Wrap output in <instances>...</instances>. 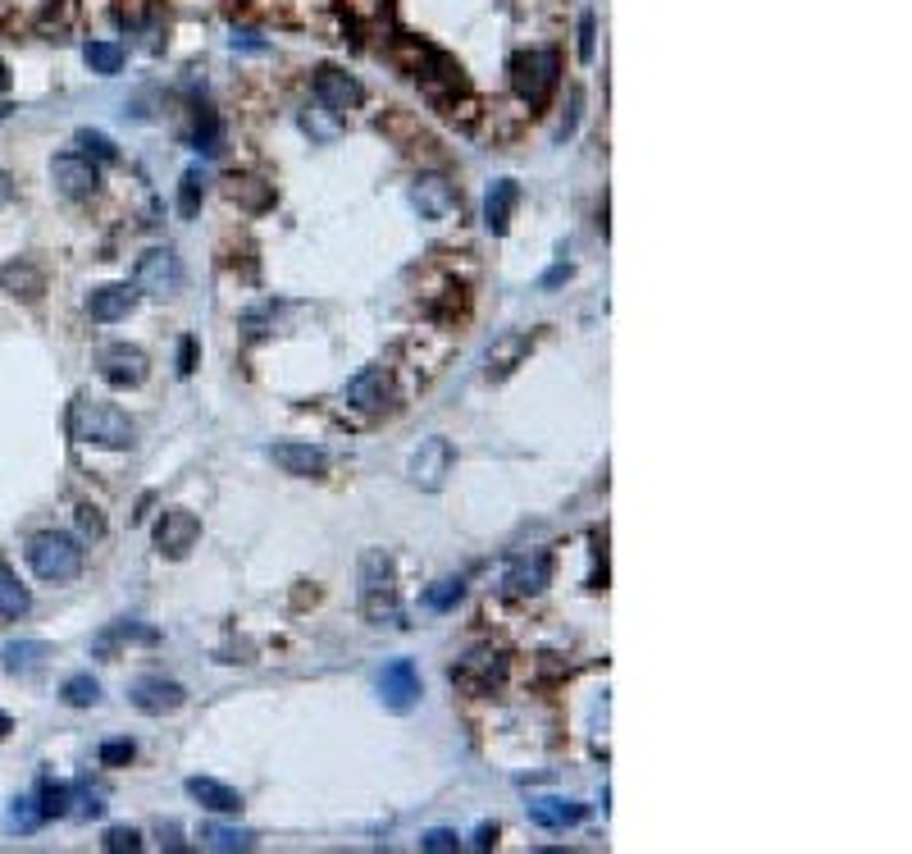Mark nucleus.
<instances>
[{
  "mask_svg": "<svg viewBox=\"0 0 912 854\" xmlns=\"http://www.w3.org/2000/svg\"><path fill=\"white\" fill-rule=\"evenodd\" d=\"M448 471H452V444L448 439H425L415 448V457H411V480L420 489H442V480H448Z\"/></svg>",
  "mask_w": 912,
  "mask_h": 854,
  "instance_id": "14",
  "label": "nucleus"
},
{
  "mask_svg": "<svg viewBox=\"0 0 912 854\" xmlns=\"http://www.w3.org/2000/svg\"><path fill=\"white\" fill-rule=\"evenodd\" d=\"M548 585H552V553H548V549L525 553V558L506 572V595H511V599H534V595H543Z\"/></svg>",
  "mask_w": 912,
  "mask_h": 854,
  "instance_id": "13",
  "label": "nucleus"
},
{
  "mask_svg": "<svg viewBox=\"0 0 912 854\" xmlns=\"http://www.w3.org/2000/svg\"><path fill=\"white\" fill-rule=\"evenodd\" d=\"M28 608H33V595H28V585L14 576V566L10 562H0V617H28Z\"/></svg>",
  "mask_w": 912,
  "mask_h": 854,
  "instance_id": "22",
  "label": "nucleus"
},
{
  "mask_svg": "<svg viewBox=\"0 0 912 854\" xmlns=\"http://www.w3.org/2000/svg\"><path fill=\"white\" fill-rule=\"evenodd\" d=\"M101 845H105L110 854H138V850H142V831H132V827H110Z\"/></svg>",
  "mask_w": 912,
  "mask_h": 854,
  "instance_id": "34",
  "label": "nucleus"
},
{
  "mask_svg": "<svg viewBox=\"0 0 912 854\" xmlns=\"http://www.w3.org/2000/svg\"><path fill=\"white\" fill-rule=\"evenodd\" d=\"M202 196H206V174H202V169H188L183 183H178V211H183L188 220H192V215L202 211Z\"/></svg>",
  "mask_w": 912,
  "mask_h": 854,
  "instance_id": "29",
  "label": "nucleus"
},
{
  "mask_svg": "<svg viewBox=\"0 0 912 854\" xmlns=\"http://www.w3.org/2000/svg\"><path fill=\"white\" fill-rule=\"evenodd\" d=\"M270 457H274V467H283L287 475H301V480H316L329 471V453L320 444H274Z\"/></svg>",
  "mask_w": 912,
  "mask_h": 854,
  "instance_id": "16",
  "label": "nucleus"
},
{
  "mask_svg": "<svg viewBox=\"0 0 912 854\" xmlns=\"http://www.w3.org/2000/svg\"><path fill=\"white\" fill-rule=\"evenodd\" d=\"M10 731H14V722H10L5 713H0V736H10Z\"/></svg>",
  "mask_w": 912,
  "mask_h": 854,
  "instance_id": "47",
  "label": "nucleus"
},
{
  "mask_svg": "<svg viewBox=\"0 0 912 854\" xmlns=\"http://www.w3.org/2000/svg\"><path fill=\"white\" fill-rule=\"evenodd\" d=\"M0 92H10V64L0 60Z\"/></svg>",
  "mask_w": 912,
  "mask_h": 854,
  "instance_id": "46",
  "label": "nucleus"
},
{
  "mask_svg": "<svg viewBox=\"0 0 912 854\" xmlns=\"http://www.w3.org/2000/svg\"><path fill=\"white\" fill-rule=\"evenodd\" d=\"M132 289L138 293H151V297H169L183 289V266H178V256L169 247H151L138 256V270H132Z\"/></svg>",
  "mask_w": 912,
  "mask_h": 854,
  "instance_id": "6",
  "label": "nucleus"
},
{
  "mask_svg": "<svg viewBox=\"0 0 912 854\" xmlns=\"http://www.w3.org/2000/svg\"><path fill=\"white\" fill-rule=\"evenodd\" d=\"M361 612L374 626H407L402 599H397V572L384 549L361 553Z\"/></svg>",
  "mask_w": 912,
  "mask_h": 854,
  "instance_id": "1",
  "label": "nucleus"
},
{
  "mask_svg": "<svg viewBox=\"0 0 912 854\" xmlns=\"http://www.w3.org/2000/svg\"><path fill=\"white\" fill-rule=\"evenodd\" d=\"M28 566L41 581L64 585L82 572V544L64 531H41V535L28 539Z\"/></svg>",
  "mask_w": 912,
  "mask_h": 854,
  "instance_id": "4",
  "label": "nucleus"
},
{
  "mask_svg": "<svg viewBox=\"0 0 912 854\" xmlns=\"http://www.w3.org/2000/svg\"><path fill=\"white\" fill-rule=\"evenodd\" d=\"M465 599V581L461 576H448V581H434L425 595H420V603H425L429 612H452L457 603Z\"/></svg>",
  "mask_w": 912,
  "mask_h": 854,
  "instance_id": "24",
  "label": "nucleus"
},
{
  "mask_svg": "<svg viewBox=\"0 0 912 854\" xmlns=\"http://www.w3.org/2000/svg\"><path fill=\"white\" fill-rule=\"evenodd\" d=\"M589 808L575 804V800H529V823L543 827V831H562V827H575L585 823Z\"/></svg>",
  "mask_w": 912,
  "mask_h": 854,
  "instance_id": "20",
  "label": "nucleus"
},
{
  "mask_svg": "<svg viewBox=\"0 0 912 854\" xmlns=\"http://www.w3.org/2000/svg\"><path fill=\"white\" fill-rule=\"evenodd\" d=\"M562 82V55L548 51V47H534V51H521L511 60V87H516V97L529 105V111H543L548 97L557 92Z\"/></svg>",
  "mask_w": 912,
  "mask_h": 854,
  "instance_id": "3",
  "label": "nucleus"
},
{
  "mask_svg": "<svg viewBox=\"0 0 912 854\" xmlns=\"http://www.w3.org/2000/svg\"><path fill=\"white\" fill-rule=\"evenodd\" d=\"M51 179L69 202H87V196L101 192V169L92 165V156H78V151H64L51 161Z\"/></svg>",
  "mask_w": 912,
  "mask_h": 854,
  "instance_id": "8",
  "label": "nucleus"
},
{
  "mask_svg": "<svg viewBox=\"0 0 912 854\" xmlns=\"http://www.w3.org/2000/svg\"><path fill=\"white\" fill-rule=\"evenodd\" d=\"M160 841H165L169 850H183V831H178V827L169 823V827H160Z\"/></svg>",
  "mask_w": 912,
  "mask_h": 854,
  "instance_id": "43",
  "label": "nucleus"
},
{
  "mask_svg": "<svg viewBox=\"0 0 912 854\" xmlns=\"http://www.w3.org/2000/svg\"><path fill=\"white\" fill-rule=\"evenodd\" d=\"M593 28H598V18L585 14L580 18V60H593Z\"/></svg>",
  "mask_w": 912,
  "mask_h": 854,
  "instance_id": "40",
  "label": "nucleus"
},
{
  "mask_svg": "<svg viewBox=\"0 0 912 854\" xmlns=\"http://www.w3.org/2000/svg\"><path fill=\"white\" fill-rule=\"evenodd\" d=\"M580 119H585V87H570V105H566V115H562V124H557V138H562V142L575 138Z\"/></svg>",
  "mask_w": 912,
  "mask_h": 854,
  "instance_id": "35",
  "label": "nucleus"
},
{
  "mask_svg": "<svg viewBox=\"0 0 912 854\" xmlns=\"http://www.w3.org/2000/svg\"><path fill=\"white\" fill-rule=\"evenodd\" d=\"M97 366H101V380L115 384V388H142L146 375H151L146 353L132 347V343H105L97 353Z\"/></svg>",
  "mask_w": 912,
  "mask_h": 854,
  "instance_id": "7",
  "label": "nucleus"
},
{
  "mask_svg": "<svg viewBox=\"0 0 912 854\" xmlns=\"http://www.w3.org/2000/svg\"><path fill=\"white\" fill-rule=\"evenodd\" d=\"M452 681H457V690H465V694H493V686L506 681V653H502V649H488V645L471 649V653H465V659L452 667Z\"/></svg>",
  "mask_w": 912,
  "mask_h": 854,
  "instance_id": "5",
  "label": "nucleus"
},
{
  "mask_svg": "<svg viewBox=\"0 0 912 854\" xmlns=\"http://www.w3.org/2000/svg\"><path fill=\"white\" fill-rule=\"evenodd\" d=\"M132 306H138V289H132V283H105V289L87 297V316L110 324V320H124Z\"/></svg>",
  "mask_w": 912,
  "mask_h": 854,
  "instance_id": "17",
  "label": "nucleus"
},
{
  "mask_svg": "<svg viewBox=\"0 0 912 854\" xmlns=\"http://www.w3.org/2000/svg\"><path fill=\"white\" fill-rule=\"evenodd\" d=\"M132 754H138V750H132V740H105L101 744V763H105V768H124V763H132Z\"/></svg>",
  "mask_w": 912,
  "mask_h": 854,
  "instance_id": "38",
  "label": "nucleus"
},
{
  "mask_svg": "<svg viewBox=\"0 0 912 854\" xmlns=\"http://www.w3.org/2000/svg\"><path fill=\"white\" fill-rule=\"evenodd\" d=\"M10 196H14V179H10V174H5V169H0V206H5V202H10Z\"/></svg>",
  "mask_w": 912,
  "mask_h": 854,
  "instance_id": "44",
  "label": "nucleus"
},
{
  "mask_svg": "<svg viewBox=\"0 0 912 854\" xmlns=\"http://www.w3.org/2000/svg\"><path fill=\"white\" fill-rule=\"evenodd\" d=\"M411 202L425 220H448V215L457 211V188L442 179V174H425V179H415Z\"/></svg>",
  "mask_w": 912,
  "mask_h": 854,
  "instance_id": "15",
  "label": "nucleus"
},
{
  "mask_svg": "<svg viewBox=\"0 0 912 854\" xmlns=\"http://www.w3.org/2000/svg\"><path fill=\"white\" fill-rule=\"evenodd\" d=\"M471 845H475V850H493V845H498V827H493V823H479Z\"/></svg>",
  "mask_w": 912,
  "mask_h": 854,
  "instance_id": "42",
  "label": "nucleus"
},
{
  "mask_svg": "<svg viewBox=\"0 0 912 854\" xmlns=\"http://www.w3.org/2000/svg\"><path fill=\"white\" fill-rule=\"evenodd\" d=\"M570 275V266H557V270H548V279H543V289H557V283Z\"/></svg>",
  "mask_w": 912,
  "mask_h": 854,
  "instance_id": "45",
  "label": "nucleus"
},
{
  "mask_svg": "<svg viewBox=\"0 0 912 854\" xmlns=\"http://www.w3.org/2000/svg\"><path fill=\"white\" fill-rule=\"evenodd\" d=\"M192 142H196V151H206V156H215V151H219V115L210 111V105H202V111H196V133H192Z\"/></svg>",
  "mask_w": 912,
  "mask_h": 854,
  "instance_id": "31",
  "label": "nucleus"
},
{
  "mask_svg": "<svg viewBox=\"0 0 912 854\" xmlns=\"http://www.w3.org/2000/svg\"><path fill=\"white\" fill-rule=\"evenodd\" d=\"M457 845H461V837H457V831H448V827H434V831L420 837V850H429V854H452Z\"/></svg>",
  "mask_w": 912,
  "mask_h": 854,
  "instance_id": "36",
  "label": "nucleus"
},
{
  "mask_svg": "<svg viewBox=\"0 0 912 854\" xmlns=\"http://www.w3.org/2000/svg\"><path fill=\"white\" fill-rule=\"evenodd\" d=\"M525 347H529V339H525V334H506L498 347H488V375H498V380H502L506 370L525 357Z\"/></svg>",
  "mask_w": 912,
  "mask_h": 854,
  "instance_id": "25",
  "label": "nucleus"
},
{
  "mask_svg": "<svg viewBox=\"0 0 912 854\" xmlns=\"http://www.w3.org/2000/svg\"><path fill=\"white\" fill-rule=\"evenodd\" d=\"M196 370V339H183V347H178V375H192Z\"/></svg>",
  "mask_w": 912,
  "mask_h": 854,
  "instance_id": "41",
  "label": "nucleus"
},
{
  "mask_svg": "<svg viewBox=\"0 0 912 854\" xmlns=\"http://www.w3.org/2000/svg\"><path fill=\"white\" fill-rule=\"evenodd\" d=\"M74 804V786H55V781H41V818H64Z\"/></svg>",
  "mask_w": 912,
  "mask_h": 854,
  "instance_id": "30",
  "label": "nucleus"
},
{
  "mask_svg": "<svg viewBox=\"0 0 912 854\" xmlns=\"http://www.w3.org/2000/svg\"><path fill=\"white\" fill-rule=\"evenodd\" d=\"M384 398H388V370L384 366H370L347 384V403L361 407V411H380Z\"/></svg>",
  "mask_w": 912,
  "mask_h": 854,
  "instance_id": "21",
  "label": "nucleus"
},
{
  "mask_svg": "<svg viewBox=\"0 0 912 854\" xmlns=\"http://www.w3.org/2000/svg\"><path fill=\"white\" fill-rule=\"evenodd\" d=\"M78 525H82V535H92V539L105 535V521H101V512L92 508V502H82V508H78Z\"/></svg>",
  "mask_w": 912,
  "mask_h": 854,
  "instance_id": "39",
  "label": "nucleus"
},
{
  "mask_svg": "<svg viewBox=\"0 0 912 854\" xmlns=\"http://www.w3.org/2000/svg\"><path fill=\"white\" fill-rule=\"evenodd\" d=\"M78 146H82V156H97V161H105V165L119 161V146L110 142L105 133H97V128H82V133H78Z\"/></svg>",
  "mask_w": 912,
  "mask_h": 854,
  "instance_id": "33",
  "label": "nucleus"
},
{
  "mask_svg": "<svg viewBox=\"0 0 912 854\" xmlns=\"http://www.w3.org/2000/svg\"><path fill=\"white\" fill-rule=\"evenodd\" d=\"M516 202H521L516 179H498L493 188H488V196H484V229H488V233H506Z\"/></svg>",
  "mask_w": 912,
  "mask_h": 854,
  "instance_id": "19",
  "label": "nucleus"
},
{
  "mask_svg": "<svg viewBox=\"0 0 912 854\" xmlns=\"http://www.w3.org/2000/svg\"><path fill=\"white\" fill-rule=\"evenodd\" d=\"M316 101L324 105L329 115H351L356 105L365 101V87L356 82L351 74H343V69H320L316 74Z\"/></svg>",
  "mask_w": 912,
  "mask_h": 854,
  "instance_id": "12",
  "label": "nucleus"
},
{
  "mask_svg": "<svg viewBox=\"0 0 912 854\" xmlns=\"http://www.w3.org/2000/svg\"><path fill=\"white\" fill-rule=\"evenodd\" d=\"M5 672H14V676H33V672H41L47 667V659H51V645H41V640H18V645H5Z\"/></svg>",
  "mask_w": 912,
  "mask_h": 854,
  "instance_id": "23",
  "label": "nucleus"
},
{
  "mask_svg": "<svg viewBox=\"0 0 912 854\" xmlns=\"http://www.w3.org/2000/svg\"><path fill=\"white\" fill-rule=\"evenodd\" d=\"M202 845H206V850H252L256 837H252V831H233V827H215V823H206V827H202Z\"/></svg>",
  "mask_w": 912,
  "mask_h": 854,
  "instance_id": "28",
  "label": "nucleus"
},
{
  "mask_svg": "<svg viewBox=\"0 0 912 854\" xmlns=\"http://www.w3.org/2000/svg\"><path fill=\"white\" fill-rule=\"evenodd\" d=\"M69 430H74V439L82 444H101V448H128L132 444V421L115 407V403H105V398H82L74 403L69 411Z\"/></svg>",
  "mask_w": 912,
  "mask_h": 854,
  "instance_id": "2",
  "label": "nucleus"
},
{
  "mask_svg": "<svg viewBox=\"0 0 912 854\" xmlns=\"http://www.w3.org/2000/svg\"><path fill=\"white\" fill-rule=\"evenodd\" d=\"M87 64H92V74H119L124 69V47H115V41H87Z\"/></svg>",
  "mask_w": 912,
  "mask_h": 854,
  "instance_id": "27",
  "label": "nucleus"
},
{
  "mask_svg": "<svg viewBox=\"0 0 912 854\" xmlns=\"http://www.w3.org/2000/svg\"><path fill=\"white\" fill-rule=\"evenodd\" d=\"M252 183L256 179H229V196H233V202H247V206H265V202H270V188L256 192Z\"/></svg>",
  "mask_w": 912,
  "mask_h": 854,
  "instance_id": "37",
  "label": "nucleus"
},
{
  "mask_svg": "<svg viewBox=\"0 0 912 854\" xmlns=\"http://www.w3.org/2000/svg\"><path fill=\"white\" fill-rule=\"evenodd\" d=\"M41 823H47V818H41V804H37V800H14L10 818H5L10 831H37Z\"/></svg>",
  "mask_w": 912,
  "mask_h": 854,
  "instance_id": "32",
  "label": "nucleus"
},
{
  "mask_svg": "<svg viewBox=\"0 0 912 854\" xmlns=\"http://www.w3.org/2000/svg\"><path fill=\"white\" fill-rule=\"evenodd\" d=\"M183 699H188V690L178 681H165V676H138V681L128 686V704L146 717H165L174 709H183Z\"/></svg>",
  "mask_w": 912,
  "mask_h": 854,
  "instance_id": "9",
  "label": "nucleus"
},
{
  "mask_svg": "<svg viewBox=\"0 0 912 854\" xmlns=\"http://www.w3.org/2000/svg\"><path fill=\"white\" fill-rule=\"evenodd\" d=\"M64 704L69 709H97L101 704V681L97 676H87V672H78V676H69V681H64Z\"/></svg>",
  "mask_w": 912,
  "mask_h": 854,
  "instance_id": "26",
  "label": "nucleus"
},
{
  "mask_svg": "<svg viewBox=\"0 0 912 854\" xmlns=\"http://www.w3.org/2000/svg\"><path fill=\"white\" fill-rule=\"evenodd\" d=\"M188 795L202 804V808H210V814H242V808H247V800H242L233 786L215 781V777H192L188 781Z\"/></svg>",
  "mask_w": 912,
  "mask_h": 854,
  "instance_id": "18",
  "label": "nucleus"
},
{
  "mask_svg": "<svg viewBox=\"0 0 912 854\" xmlns=\"http://www.w3.org/2000/svg\"><path fill=\"white\" fill-rule=\"evenodd\" d=\"M420 672H415V663L411 659H393L388 667H384V676H380V699H384V709L388 713H411L415 704H420Z\"/></svg>",
  "mask_w": 912,
  "mask_h": 854,
  "instance_id": "10",
  "label": "nucleus"
},
{
  "mask_svg": "<svg viewBox=\"0 0 912 854\" xmlns=\"http://www.w3.org/2000/svg\"><path fill=\"white\" fill-rule=\"evenodd\" d=\"M196 539H202V521H196L188 508H169L160 521H155V549L169 553V558H188Z\"/></svg>",
  "mask_w": 912,
  "mask_h": 854,
  "instance_id": "11",
  "label": "nucleus"
}]
</instances>
